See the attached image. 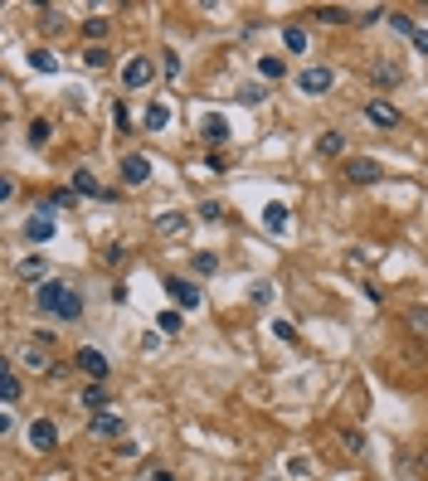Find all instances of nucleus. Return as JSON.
<instances>
[{
    "mask_svg": "<svg viewBox=\"0 0 428 481\" xmlns=\"http://www.w3.org/2000/svg\"><path fill=\"white\" fill-rule=\"evenodd\" d=\"M34 306L44 311V316H54V321H78L83 316V292H73L68 282H39L34 287Z\"/></svg>",
    "mask_w": 428,
    "mask_h": 481,
    "instance_id": "nucleus-1",
    "label": "nucleus"
},
{
    "mask_svg": "<svg viewBox=\"0 0 428 481\" xmlns=\"http://www.w3.org/2000/svg\"><path fill=\"white\" fill-rule=\"evenodd\" d=\"M165 292H170V301H175L180 311H200V306H205V292H200L195 282H185V277H165Z\"/></svg>",
    "mask_w": 428,
    "mask_h": 481,
    "instance_id": "nucleus-2",
    "label": "nucleus"
},
{
    "mask_svg": "<svg viewBox=\"0 0 428 481\" xmlns=\"http://www.w3.org/2000/svg\"><path fill=\"white\" fill-rule=\"evenodd\" d=\"M384 175V165L379 160H370V156H346V180L350 185H374Z\"/></svg>",
    "mask_w": 428,
    "mask_h": 481,
    "instance_id": "nucleus-3",
    "label": "nucleus"
},
{
    "mask_svg": "<svg viewBox=\"0 0 428 481\" xmlns=\"http://www.w3.org/2000/svg\"><path fill=\"white\" fill-rule=\"evenodd\" d=\"M73 365H78V370L88 374L93 384H103L107 374H112V365H107V355H103V350H93V346H83L78 355H73Z\"/></svg>",
    "mask_w": 428,
    "mask_h": 481,
    "instance_id": "nucleus-4",
    "label": "nucleus"
},
{
    "mask_svg": "<svg viewBox=\"0 0 428 481\" xmlns=\"http://www.w3.org/2000/svg\"><path fill=\"white\" fill-rule=\"evenodd\" d=\"M297 88H302L307 98H321V93L336 88V73H331V68H302V73H297Z\"/></svg>",
    "mask_w": 428,
    "mask_h": 481,
    "instance_id": "nucleus-5",
    "label": "nucleus"
},
{
    "mask_svg": "<svg viewBox=\"0 0 428 481\" xmlns=\"http://www.w3.org/2000/svg\"><path fill=\"white\" fill-rule=\"evenodd\" d=\"M365 117H370V122L379 127V132H394V127L404 122V117H399V107H394V103H384V98L365 103Z\"/></svg>",
    "mask_w": 428,
    "mask_h": 481,
    "instance_id": "nucleus-6",
    "label": "nucleus"
},
{
    "mask_svg": "<svg viewBox=\"0 0 428 481\" xmlns=\"http://www.w3.org/2000/svg\"><path fill=\"white\" fill-rule=\"evenodd\" d=\"M151 73H156V63H151L146 53H136V58H127V63H122V83H127V88H146V83H151Z\"/></svg>",
    "mask_w": 428,
    "mask_h": 481,
    "instance_id": "nucleus-7",
    "label": "nucleus"
},
{
    "mask_svg": "<svg viewBox=\"0 0 428 481\" xmlns=\"http://www.w3.org/2000/svg\"><path fill=\"white\" fill-rule=\"evenodd\" d=\"M29 448H34V452H54V448H58V428H54L49 418H34V423H29Z\"/></svg>",
    "mask_w": 428,
    "mask_h": 481,
    "instance_id": "nucleus-8",
    "label": "nucleus"
},
{
    "mask_svg": "<svg viewBox=\"0 0 428 481\" xmlns=\"http://www.w3.org/2000/svg\"><path fill=\"white\" fill-rule=\"evenodd\" d=\"M88 428H93V438H122V433H127L122 413H107V408H103V413H93V423H88Z\"/></svg>",
    "mask_w": 428,
    "mask_h": 481,
    "instance_id": "nucleus-9",
    "label": "nucleus"
},
{
    "mask_svg": "<svg viewBox=\"0 0 428 481\" xmlns=\"http://www.w3.org/2000/svg\"><path fill=\"white\" fill-rule=\"evenodd\" d=\"M122 180H127V185H146V180H151V160L146 156H122Z\"/></svg>",
    "mask_w": 428,
    "mask_h": 481,
    "instance_id": "nucleus-10",
    "label": "nucleus"
},
{
    "mask_svg": "<svg viewBox=\"0 0 428 481\" xmlns=\"http://www.w3.org/2000/svg\"><path fill=\"white\" fill-rule=\"evenodd\" d=\"M73 190H78L83 200H112V195L103 190V180H98L93 170H73Z\"/></svg>",
    "mask_w": 428,
    "mask_h": 481,
    "instance_id": "nucleus-11",
    "label": "nucleus"
},
{
    "mask_svg": "<svg viewBox=\"0 0 428 481\" xmlns=\"http://www.w3.org/2000/svg\"><path fill=\"white\" fill-rule=\"evenodd\" d=\"M25 239L29 243H49L54 239V219L49 214H29L25 219Z\"/></svg>",
    "mask_w": 428,
    "mask_h": 481,
    "instance_id": "nucleus-12",
    "label": "nucleus"
},
{
    "mask_svg": "<svg viewBox=\"0 0 428 481\" xmlns=\"http://www.w3.org/2000/svg\"><path fill=\"white\" fill-rule=\"evenodd\" d=\"M185 229H190V214H180V210H170V214H160L156 219L160 239H175V234H185Z\"/></svg>",
    "mask_w": 428,
    "mask_h": 481,
    "instance_id": "nucleus-13",
    "label": "nucleus"
},
{
    "mask_svg": "<svg viewBox=\"0 0 428 481\" xmlns=\"http://www.w3.org/2000/svg\"><path fill=\"white\" fill-rule=\"evenodd\" d=\"M200 136H205L210 146H219V141H229V122H224L219 112H210V117L200 122Z\"/></svg>",
    "mask_w": 428,
    "mask_h": 481,
    "instance_id": "nucleus-14",
    "label": "nucleus"
},
{
    "mask_svg": "<svg viewBox=\"0 0 428 481\" xmlns=\"http://www.w3.org/2000/svg\"><path fill=\"white\" fill-rule=\"evenodd\" d=\"M0 399H5V408H15V403H20V374L10 370V365L0 370Z\"/></svg>",
    "mask_w": 428,
    "mask_h": 481,
    "instance_id": "nucleus-15",
    "label": "nucleus"
},
{
    "mask_svg": "<svg viewBox=\"0 0 428 481\" xmlns=\"http://www.w3.org/2000/svg\"><path fill=\"white\" fill-rule=\"evenodd\" d=\"M370 78L379 83V88H394V83L404 78V68H399V63H389V58H379V63L370 68Z\"/></svg>",
    "mask_w": 428,
    "mask_h": 481,
    "instance_id": "nucleus-16",
    "label": "nucleus"
},
{
    "mask_svg": "<svg viewBox=\"0 0 428 481\" xmlns=\"http://www.w3.org/2000/svg\"><path fill=\"white\" fill-rule=\"evenodd\" d=\"M317 151H321L326 160L346 156V136H341V132H321V136H317Z\"/></svg>",
    "mask_w": 428,
    "mask_h": 481,
    "instance_id": "nucleus-17",
    "label": "nucleus"
},
{
    "mask_svg": "<svg viewBox=\"0 0 428 481\" xmlns=\"http://www.w3.org/2000/svg\"><path fill=\"white\" fill-rule=\"evenodd\" d=\"M282 73H287V58H277V53H263V58H258V78L277 83Z\"/></svg>",
    "mask_w": 428,
    "mask_h": 481,
    "instance_id": "nucleus-18",
    "label": "nucleus"
},
{
    "mask_svg": "<svg viewBox=\"0 0 428 481\" xmlns=\"http://www.w3.org/2000/svg\"><path fill=\"white\" fill-rule=\"evenodd\" d=\"M141 122H146V132H165V122H170V107H165V103H151Z\"/></svg>",
    "mask_w": 428,
    "mask_h": 481,
    "instance_id": "nucleus-19",
    "label": "nucleus"
},
{
    "mask_svg": "<svg viewBox=\"0 0 428 481\" xmlns=\"http://www.w3.org/2000/svg\"><path fill=\"white\" fill-rule=\"evenodd\" d=\"M49 132H54L49 117H34V122H29V136H25V141L34 146V151H39V146H49Z\"/></svg>",
    "mask_w": 428,
    "mask_h": 481,
    "instance_id": "nucleus-20",
    "label": "nucleus"
},
{
    "mask_svg": "<svg viewBox=\"0 0 428 481\" xmlns=\"http://www.w3.org/2000/svg\"><path fill=\"white\" fill-rule=\"evenodd\" d=\"M83 34H88V39H93V49H98V44H103L107 34H112V20H103V15H93V20L83 25Z\"/></svg>",
    "mask_w": 428,
    "mask_h": 481,
    "instance_id": "nucleus-21",
    "label": "nucleus"
},
{
    "mask_svg": "<svg viewBox=\"0 0 428 481\" xmlns=\"http://www.w3.org/2000/svg\"><path fill=\"white\" fill-rule=\"evenodd\" d=\"M44 272H49V263H44L39 253H34V258H25V263H20V277H25V282H44Z\"/></svg>",
    "mask_w": 428,
    "mask_h": 481,
    "instance_id": "nucleus-22",
    "label": "nucleus"
},
{
    "mask_svg": "<svg viewBox=\"0 0 428 481\" xmlns=\"http://www.w3.org/2000/svg\"><path fill=\"white\" fill-rule=\"evenodd\" d=\"M78 403H88L93 413H103V408H107V389H103V384H88V389L78 394Z\"/></svg>",
    "mask_w": 428,
    "mask_h": 481,
    "instance_id": "nucleus-23",
    "label": "nucleus"
},
{
    "mask_svg": "<svg viewBox=\"0 0 428 481\" xmlns=\"http://www.w3.org/2000/svg\"><path fill=\"white\" fill-rule=\"evenodd\" d=\"M312 20H326V25H346L350 10H341V5H317V10H312Z\"/></svg>",
    "mask_w": 428,
    "mask_h": 481,
    "instance_id": "nucleus-24",
    "label": "nucleus"
},
{
    "mask_svg": "<svg viewBox=\"0 0 428 481\" xmlns=\"http://www.w3.org/2000/svg\"><path fill=\"white\" fill-rule=\"evenodd\" d=\"M282 44H287V53H307V29L287 25V29H282Z\"/></svg>",
    "mask_w": 428,
    "mask_h": 481,
    "instance_id": "nucleus-25",
    "label": "nucleus"
},
{
    "mask_svg": "<svg viewBox=\"0 0 428 481\" xmlns=\"http://www.w3.org/2000/svg\"><path fill=\"white\" fill-rule=\"evenodd\" d=\"M263 224L272 229V234H282V229H287V205H268V210H263Z\"/></svg>",
    "mask_w": 428,
    "mask_h": 481,
    "instance_id": "nucleus-26",
    "label": "nucleus"
},
{
    "mask_svg": "<svg viewBox=\"0 0 428 481\" xmlns=\"http://www.w3.org/2000/svg\"><path fill=\"white\" fill-rule=\"evenodd\" d=\"M29 63H34L39 73H58V58H54L49 49H29Z\"/></svg>",
    "mask_w": 428,
    "mask_h": 481,
    "instance_id": "nucleus-27",
    "label": "nucleus"
},
{
    "mask_svg": "<svg viewBox=\"0 0 428 481\" xmlns=\"http://www.w3.org/2000/svg\"><path fill=\"white\" fill-rule=\"evenodd\" d=\"M190 263H195V272H200V277H214V272H219V253H195Z\"/></svg>",
    "mask_w": 428,
    "mask_h": 481,
    "instance_id": "nucleus-28",
    "label": "nucleus"
},
{
    "mask_svg": "<svg viewBox=\"0 0 428 481\" xmlns=\"http://www.w3.org/2000/svg\"><path fill=\"white\" fill-rule=\"evenodd\" d=\"M272 296H277V287H272V282H253V287H248V301H253V306H268Z\"/></svg>",
    "mask_w": 428,
    "mask_h": 481,
    "instance_id": "nucleus-29",
    "label": "nucleus"
},
{
    "mask_svg": "<svg viewBox=\"0 0 428 481\" xmlns=\"http://www.w3.org/2000/svg\"><path fill=\"white\" fill-rule=\"evenodd\" d=\"M25 365H29V370H44V374L54 370V360H49V355H44V346H39V350L29 346V350H25Z\"/></svg>",
    "mask_w": 428,
    "mask_h": 481,
    "instance_id": "nucleus-30",
    "label": "nucleus"
},
{
    "mask_svg": "<svg viewBox=\"0 0 428 481\" xmlns=\"http://www.w3.org/2000/svg\"><path fill=\"white\" fill-rule=\"evenodd\" d=\"M160 73H165V78H180V53L175 49H160Z\"/></svg>",
    "mask_w": 428,
    "mask_h": 481,
    "instance_id": "nucleus-31",
    "label": "nucleus"
},
{
    "mask_svg": "<svg viewBox=\"0 0 428 481\" xmlns=\"http://www.w3.org/2000/svg\"><path fill=\"white\" fill-rule=\"evenodd\" d=\"M384 20H389V29H394V34H414V20H409V15H404V10H389V15H384Z\"/></svg>",
    "mask_w": 428,
    "mask_h": 481,
    "instance_id": "nucleus-32",
    "label": "nucleus"
},
{
    "mask_svg": "<svg viewBox=\"0 0 428 481\" xmlns=\"http://www.w3.org/2000/svg\"><path fill=\"white\" fill-rule=\"evenodd\" d=\"M263 98H268V93L258 88V83H243V88H239V103H243V107H258Z\"/></svg>",
    "mask_w": 428,
    "mask_h": 481,
    "instance_id": "nucleus-33",
    "label": "nucleus"
},
{
    "mask_svg": "<svg viewBox=\"0 0 428 481\" xmlns=\"http://www.w3.org/2000/svg\"><path fill=\"white\" fill-rule=\"evenodd\" d=\"M156 326L165 331V336H175V331H180V311H160V316H156Z\"/></svg>",
    "mask_w": 428,
    "mask_h": 481,
    "instance_id": "nucleus-34",
    "label": "nucleus"
},
{
    "mask_svg": "<svg viewBox=\"0 0 428 481\" xmlns=\"http://www.w3.org/2000/svg\"><path fill=\"white\" fill-rule=\"evenodd\" d=\"M409 331H414V336H428V311H424V306L409 311Z\"/></svg>",
    "mask_w": 428,
    "mask_h": 481,
    "instance_id": "nucleus-35",
    "label": "nucleus"
},
{
    "mask_svg": "<svg viewBox=\"0 0 428 481\" xmlns=\"http://www.w3.org/2000/svg\"><path fill=\"white\" fill-rule=\"evenodd\" d=\"M73 205H78V190H58L54 195V210H73Z\"/></svg>",
    "mask_w": 428,
    "mask_h": 481,
    "instance_id": "nucleus-36",
    "label": "nucleus"
},
{
    "mask_svg": "<svg viewBox=\"0 0 428 481\" xmlns=\"http://www.w3.org/2000/svg\"><path fill=\"white\" fill-rule=\"evenodd\" d=\"M200 219H205V224H219V219H224V210H219L214 200H205V205H200Z\"/></svg>",
    "mask_w": 428,
    "mask_h": 481,
    "instance_id": "nucleus-37",
    "label": "nucleus"
},
{
    "mask_svg": "<svg viewBox=\"0 0 428 481\" xmlns=\"http://www.w3.org/2000/svg\"><path fill=\"white\" fill-rule=\"evenodd\" d=\"M272 331H277V341H287V346H292V341H297V326H292V321H277Z\"/></svg>",
    "mask_w": 428,
    "mask_h": 481,
    "instance_id": "nucleus-38",
    "label": "nucleus"
},
{
    "mask_svg": "<svg viewBox=\"0 0 428 481\" xmlns=\"http://www.w3.org/2000/svg\"><path fill=\"white\" fill-rule=\"evenodd\" d=\"M409 44H414V49L428 58V29H414V34H409Z\"/></svg>",
    "mask_w": 428,
    "mask_h": 481,
    "instance_id": "nucleus-39",
    "label": "nucleus"
},
{
    "mask_svg": "<svg viewBox=\"0 0 428 481\" xmlns=\"http://www.w3.org/2000/svg\"><path fill=\"white\" fill-rule=\"evenodd\" d=\"M103 263H122V243H107V248H103Z\"/></svg>",
    "mask_w": 428,
    "mask_h": 481,
    "instance_id": "nucleus-40",
    "label": "nucleus"
},
{
    "mask_svg": "<svg viewBox=\"0 0 428 481\" xmlns=\"http://www.w3.org/2000/svg\"><path fill=\"white\" fill-rule=\"evenodd\" d=\"M146 481H175V477H170L165 467H151V472H146Z\"/></svg>",
    "mask_w": 428,
    "mask_h": 481,
    "instance_id": "nucleus-41",
    "label": "nucleus"
}]
</instances>
